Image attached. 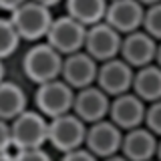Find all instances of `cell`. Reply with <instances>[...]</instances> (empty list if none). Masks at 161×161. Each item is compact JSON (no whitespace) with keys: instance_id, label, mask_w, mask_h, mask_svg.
<instances>
[{"instance_id":"603a6c76","label":"cell","mask_w":161,"mask_h":161,"mask_svg":"<svg viewBox=\"0 0 161 161\" xmlns=\"http://www.w3.org/2000/svg\"><path fill=\"white\" fill-rule=\"evenodd\" d=\"M60 155H63L60 161H99V157H95L85 145L83 147H77V149H70V151H64Z\"/></svg>"},{"instance_id":"f1b7e54d","label":"cell","mask_w":161,"mask_h":161,"mask_svg":"<svg viewBox=\"0 0 161 161\" xmlns=\"http://www.w3.org/2000/svg\"><path fill=\"white\" fill-rule=\"evenodd\" d=\"M36 2L44 4V6H48V8H53V6H57V4H60L63 0H36Z\"/></svg>"},{"instance_id":"d6986e66","label":"cell","mask_w":161,"mask_h":161,"mask_svg":"<svg viewBox=\"0 0 161 161\" xmlns=\"http://www.w3.org/2000/svg\"><path fill=\"white\" fill-rule=\"evenodd\" d=\"M20 36L14 28L12 20L8 16H0V58L6 60L8 57H12L20 47Z\"/></svg>"},{"instance_id":"5bb4252c","label":"cell","mask_w":161,"mask_h":161,"mask_svg":"<svg viewBox=\"0 0 161 161\" xmlns=\"http://www.w3.org/2000/svg\"><path fill=\"white\" fill-rule=\"evenodd\" d=\"M109 103H111V97L105 91H101L97 85H89L85 89L75 91L73 113L89 125V123H95V121L107 119Z\"/></svg>"},{"instance_id":"3957f363","label":"cell","mask_w":161,"mask_h":161,"mask_svg":"<svg viewBox=\"0 0 161 161\" xmlns=\"http://www.w3.org/2000/svg\"><path fill=\"white\" fill-rule=\"evenodd\" d=\"M12 149L44 147L48 141V119L36 109H24L8 121Z\"/></svg>"},{"instance_id":"ffe728a7","label":"cell","mask_w":161,"mask_h":161,"mask_svg":"<svg viewBox=\"0 0 161 161\" xmlns=\"http://www.w3.org/2000/svg\"><path fill=\"white\" fill-rule=\"evenodd\" d=\"M141 28L153 36L155 40H161V2H155L151 6H145V12H143V24Z\"/></svg>"},{"instance_id":"7c38bea8","label":"cell","mask_w":161,"mask_h":161,"mask_svg":"<svg viewBox=\"0 0 161 161\" xmlns=\"http://www.w3.org/2000/svg\"><path fill=\"white\" fill-rule=\"evenodd\" d=\"M145 107H147V103H143L135 93L127 91V93H121V95L111 97L107 119L113 121L119 129L127 131V129L143 125Z\"/></svg>"},{"instance_id":"d6a6232c","label":"cell","mask_w":161,"mask_h":161,"mask_svg":"<svg viewBox=\"0 0 161 161\" xmlns=\"http://www.w3.org/2000/svg\"><path fill=\"white\" fill-rule=\"evenodd\" d=\"M149 161H157V159H149Z\"/></svg>"},{"instance_id":"44dd1931","label":"cell","mask_w":161,"mask_h":161,"mask_svg":"<svg viewBox=\"0 0 161 161\" xmlns=\"http://www.w3.org/2000/svg\"><path fill=\"white\" fill-rule=\"evenodd\" d=\"M143 125L153 135L161 137V99L159 101H153V103H147V107H145Z\"/></svg>"},{"instance_id":"1f68e13d","label":"cell","mask_w":161,"mask_h":161,"mask_svg":"<svg viewBox=\"0 0 161 161\" xmlns=\"http://www.w3.org/2000/svg\"><path fill=\"white\" fill-rule=\"evenodd\" d=\"M143 6H151V4H155V2H161V0H139Z\"/></svg>"},{"instance_id":"6da1fadb","label":"cell","mask_w":161,"mask_h":161,"mask_svg":"<svg viewBox=\"0 0 161 161\" xmlns=\"http://www.w3.org/2000/svg\"><path fill=\"white\" fill-rule=\"evenodd\" d=\"M10 14L14 28H16L20 40H26V42H38L44 40L48 32V26L53 22V10L44 4L36 2V0H26L22 2L18 8H14Z\"/></svg>"},{"instance_id":"d4e9b609","label":"cell","mask_w":161,"mask_h":161,"mask_svg":"<svg viewBox=\"0 0 161 161\" xmlns=\"http://www.w3.org/2000/svg\"><path fill=\"white\" fill-rule=\"evenodd\" d=\"M22 2H26V0H0V12H12Z\"/></svg>"},{"instance_id":"f546056e","label":"cell","mask_w":161,"mask_h":161,"mask_svg":"<svg viewBox=\"0 0 161 161\" xmlns=\"http://www.w3.org/2000/svg\"><path fill=\"white\" fill-rule=\"evenodd\" d=\"M6 79V67H4V60L0 58V80Z\"/></svg>"},{"instance_id":"e0dca14e","label":"cell","mask_w":161,"mask_h":161,"mask_svg":"<svg viewBox=\"0 0 161 161\" xmlns=\"http://www.w3.org/2000/svg\"><path fill=\"white\" fill-rule=\"evenodd\" d=\"M28 109L26 91L14 80H0V119L10 121Z\"/></svg>"},{"instance_id":"2e32d148","label":"cell","mask_w":161,"mask_h":161,"mask_svg":"<svg viewBox=\"0 0 161 161\" xmlns=\"http://www.w3.org/2000/svg\"><path fill=\"white\" fill-rule=\"evenodd\" d=\"M131 93H135L143 103H153L161 99V67L155 63L135 69Z\"/></svg>"},{"instance_id":"4dcf8cb0","label":"cell","mask_w":161,"mask_h":161,"mask_svg":"<svg viewBox=\"0 0 161 161\" xmlns=\"http://www.w3.org/2000/svg\"><path fill=\"white\" fill-rule=\"evenodd\" d=\"M155 159L161 161V137L157 139V151H155Z\"/></svg>"},{"instance_id":"cb8c5ba5","label":"cell","mask_w":161,"mask_h":161,"mask_svg":"<svg viewBox=\"0 0 161 161\" xmlns=\"http://www.w3.org/2000/svg\"><path fill=\"white\" fill-rule=\"evenodd\" d=\"M12 149V139H10V125L8 121L0 119V151Z\"/></svg>"},{"instance_id":"8fae6325","label":"cell","mask_w":161,"mask_h":161,"mask_svg":"<svg viewBox=\"0 0 161 161\" xmlns=\"http://www.w3.org/2000/svg\"><path fill=\"white\" fill-rule=\"evenodd\" d=\"M97 69L99 63L85 50H77L63 57V69H60V79L73 87L75 91L85 89L89 85H95L97 80Z\"/></svg>"},{"instance_id":"ac0fdd59","label":"cell","mask_w":161,"mask_h":161,"mask_svg":"<svg viewBox=\"0 0 161 161\" xmlns=\"http://www.w3.org/2000/svg\"><path fill=\"white\" fill-rule=\"evenodd\" d=\"M64 8L69 16H73L85 26H91L103 20L107 0H64Z\"/></svg>"},{"instance_id":"277c9868","label":"cell","mask_w":161,"mask_h":161,"mask_svg":"<svg viewBox=\"0 0 161 161\" xmlns=\"http://www.w3.org/2000/svg\"><path fill=\"white\" fill-rule=\"evenodd\" d=\"M73 101H75V89L69 87L60 77L36 85L34 109L38 113H42L47 119H53L73 111Z\"/></svg>"},{"instance_id":"9a60e30c","label":"cell","mask_w":161,"mask_h":161,"mask_svg":"<svg viewBox=\"0 0 161 161\" xmlns=\"http://www.w3.org/2000/svg\"><path fill=\"white\" fill-rule=\"evenodd\" d=\"M157 135H153L145 125L123 131L119 153L129 161H149L155 159L157 151Z\"/></svg>"},{"instance_id":"9c48e42d","label":"cell","mask_w":161,"mask_h":161,"mask_svg":"<svg viewBox=\"0 0 161 161\" xmlns=\"http://www.w3.org/2000/svg\"><path fill=\"white\" fill-rule=\"evenodd\" d=\"M133 73H135L133 67H129L121 57H115V58L99 63L95 85H97L101 91H105L109 97H115V95L131 91Z\"/></svg>"},{"instance_id":"ba28073f","label":"cell","mask_w":161,"mask_h":161,"mask_svg":"<svg viewBox=\"0 0 161 161\" xmlns=\"http://www.w3.org/2000/svg\"><path fill=\"white\" fill-rule=\"evenodd\" d=\"M121 137H123V129H119L117 125L109 119H101V121H95V123L87 125L85 147H87L95 157L103 159V157L119 153Z\"/></svg>"},{"instance_id":"4fadbf2b","label":"cell","mask_w":161,"mask_h":161,"mask_svg":"<svg viewBox=\"0 0 161 161\" xmlns=\"http://www.w3.org/2000/svg\"><path fill=\"white\" fill-rule=\"evenodd\" d=\"M143 12H145V6L139 0H107L103 20L111 24L117 32L127 34L141 28Z\"/></svg>"},{"instance_id":"484cf974","label":"cell","mask_w":161,"mask_h":161,"mask_svg":"<svg viewBox=\"0 0 161 161\" xmlns=\"http://www.w3.org/2000/svg\"><path fill=\"white\" fill-rule=\"evenodd\" d=\"M99 161H129V159H125L121 153H115V155H109V157H103V159H99Z\"/></svg>"},{"instance_id":"30bf717a","label":"cell","mask_w":161,"mask_h":161,"mask_svg":"<svg viewBox=\"0 0 161 161\" xmlns=\"http://www.w3.org/2000/svg\"><path fill=\"white\" fill-rule=\"evenodd\" d=\"M155 50H157V40L153 36H149L143 28L121 36L119 57L133 69L151 64L155 60Z\"/></svg>"},{"instance_id":"83f0119b","label":"cell","mask_w":161,"mask_h":161,"mask_svg":"<svg viewBox=\"0 0 161 161\" xmlns=\"http://www.w3.org/2000/svg\"><path fill=\"white\" fill-rule=\"evenodd\" d=\"M157 67H161V40L157 42V50H155V60H153Z\"/></svg>"},{"instance_id":"8992f818","label":"cell","mask_w":161,"mask_h":161,"mask_svg":"<svg viewBox=\"0 0 161 161\" xmlns=\"http://www.w3.org/2000/svg\"><path fill=\"white\" fill-rule=\"evenodd\" d=\"M85 32H87V26H85V24H80L79 20H75L73 16L64 14V16L53 18L44 40H47L54 50H58L63 57H67L70 53L83 50Z\"/></svg>"},{"instance_id":"52a82bcc","label":"cell","mask_w":161,"mask_h":161,"mask_svg":"<svg viewBox=\"0 0 161 161\" xmlns=\"http://www.w3.org/2000/svg\"><path fill=\"white\" fill-rule=\"evenodd\" d=\"M121 36H123L121 32H117L105 20H101V22H95L91 26H87L83 50L87 54H91L97 63L115 58V57H119Z\"/></svg>"},{"instance_id":"7a4b0ae2","label":"cell","mask_w":161,"mask_h":161,"mask_svg":"<svg viewBox=\"0 0 161 161\" xmlns=\"http://www.w3.org/2000/svg\"><path fill=\"white\" fill-rule=\"evenodd\" d=\"M63 69V54L54 50L47 40H38L22 57V73L34 85L58 79Z\"/></svg>"},{"instance_id":"7402d4cb","label":"cell","mask_w":161,"mask_h":161,"mask_svg":"<svg viewBox=\"0 0 161 161\" xmlns=\"http://www.w3.org/2000/svg\"><path fill=\"white\" fill-rule=\"evenodd\" d=\"M14 161H53V155L44 147H30V149H16Z\"/></svg>"},{"instance_id":"5b68a950","label":"cell","mask_w":161,"mask_h":161,"mask_svg":"<svg viewBox=\"0 0 161 161\" xmlns=\"http://www.w3.org/2000/svg\"><path fill=\"white\" fill-rule=\"evenodd\" d=\"M85 135H87V123L83 119H79L73 111L48 119V141L47 143L53 149H57L58 153L83 147Z\"/></svg>"},{"instance_id":"4316f807","label":"cell","mask_w":161,"mask_h":161,"mask_svg":"<svg viewBox=\"0 0 161 161\" xmlns=\"http://www.w3.org/2000/svg\"><path fill=\"white\" fill-rule=\"evenodd\" d=\"M0 161H14V153H10V151H0Z\"/></svg>"}]
</instances>
